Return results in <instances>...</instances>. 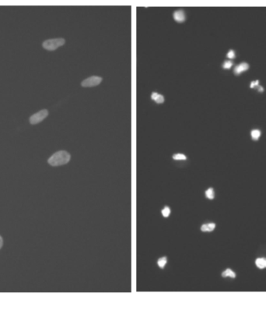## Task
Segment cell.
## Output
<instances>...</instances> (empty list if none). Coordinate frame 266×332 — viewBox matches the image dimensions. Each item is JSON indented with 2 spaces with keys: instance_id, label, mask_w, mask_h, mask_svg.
<instances>
[{
  "instance_id": "cell-10",
  "label": "cell",
  "mask_w": 266,
  "mask_h": 332,
  "mask_svg": "<svg viewBox=\"0 0 266 332\" xmlns=\"http://www.w3.org/2000/svg\"><path fill=\"white\" fill-rule=\"evenodd\" d=\"M222 276H223L224 278L229 277V278H236V274L233 270H232L231 269L228 268V269H226V270H225L224 272L222 273Z\"/></svg>"
},
{
  "instance_id": "cell-5",
  "label": "cell",
  "mask_w": 266,
  "mask_h": 332,
  "mask_svg": "<svg viewBox=\"0 0 266 332\" xmlns=\"http://www.w3.org/2000/svg\"><path fill=\"white\" fill-rule=\"evenodd\" d=\"M173 17L174 20L178 23H183L185 20V13L182 10H176L175 12L173 13Z\"/></svg>"
},
{
  "instance_id": "cell-12",
  "label": "cell",
  "mask_w": 266,
  "mask_h": 332,
  "mask_svg": "<svg viewBox=\"0 0 266 332\" xmlns=\"http://www.w3.org/2000/svg\"><path fill=\"white\" fill-rule=\"evenodd\" d=\"M205 197H206L208 199L210 200L214 199L215 193H214V190L212 188H209V189H208V190L205 191Z\"/></svg>"
},
{
  "instance_id": "cell-9",
  "label": "cell",
  "mask_w": 266,
  "mask_h": 332,
  "mask_svg": "<svg viewBox=\"0 0 266 332\" xmlns=\"http://www.w3.org/2000/svg\"><path fill=\"white\" fill-rule=\"evenodd\" d=\"M255 264L260 269H264L266 268V258L261 257V258H257L255 261Z\"/></svg>"
},
{
  "instance_id": "cell-4",
  "label": "cell",
  "mask_w": 266,
  "mask_h": 332,
  "mask_svg": "<svg viewBox=\"0 0 266 332\" xmlns=\"http://www.w3.org/2000/svg\"><path fill=\"white\" fill-rule=\"evenodd\" d=\"M101 82H102V78L100 76H93L89 77V78L85 79L81 83V85L83 88H92V87L99 85Z\"/></svg>"
},
{
  "instance_id": "cell-1",
  "label": "cell",
  "mask_w": 266,
  "mask_h": 332,
  "mask_svg": "<svg viewBox=\"0 0 266 332\" xmlns=\"http://www.w3.org/2000/svg\"><path fill=\"white\" fill-rule=\"evenodd\" d=\"M71 156L69 152L65 151H59L55 152L48 158V164L52 166H61L65 165L70 161Z\"/></svg>"
},
{
  "instance_id": "cell-17",
  "label": "cell",
  "mask_w": 266,
  "mask_h": 332,
  "mask_svg": "<svg viewBox=\"0 0 266 332\" xmlns=\"http://www.w3.org/2000/svg\"><path fill=\"white\" fill-rule=\"evenodd\" d=\"M227 57L229 59H234L235 58V52H233V50H230L227 53Z\"/></svg>"
},
{
  "instance_id": "cell-2",
  "label": "cell",
  "mask_w": 266,
  "mask_h": 332,
  "mask_svg": "<svg viewBox=\"0 0 266 332\" xmlns=\"http://www.w3.org/2000/svg\"><path fill=\"white\" fill-rule=\"evenodd\" d=\"M65 41L64 38H54V39H49L44 41L42 44L43 48H45L48 51H54L57 49L60 46H62L64 45Z\"/></svg>"
},
{
  "instance_id": "cell-13",
  "label": "cell",
  "mask_w": 266,
  "mask_h": 332,
  "mask_svg": "<svg viewBox=\"0 0 266 332\" xmlns=\"http://www.w3.org/2000/svg\"><path fill=\"white\" fill-rule=\"evenodd\" d=\"M166 262H167V260H166V256H163V257H161V258H159L158 260L157 264H158V266L160 268H164L166 264Z\"/></svg>"
},
{
  "instance_id": "cell-3",
  "label": "cell",
  "mask_w": 266,
  "mask_h": 332,
  "mask_svg": "<svg viewBox=\"0 0 266 332\" xmlns=\"http://www.w3.org/2000/svg\"><path fill=\"white\" fill-rule=\"evenodd\" d=\"M48 116V110L47 109H43V110H40V111H39V112L35 113V114L32 115L30 117L29 121H30V123L32 124V125H35V124L40 123V122L43 121Z\"/></svg>"
},
{
  "instance_id": "cell-16",
  "label": "cell",
  "mask_w": 266,
  "mask_h": 332,
  "mask_svg": "<svg viewBox=\"0 0 266 332\" xmlns=\"http://www.w3.org/2000/svg\"><path fill=\"white\" fill-rule=\"evenodd\" d=\"M232 66H233V62H231L230 60H226V61L224 62V65H223L224 69H230Z\"/></svg>"
},
{
  "instance_id": "cell-20",
  "label": "cell",
  "mask_w": 266,
  "mask_h": 332,
  "mask_svg": "<svg viewBox=\"0 0 266 332\" xmlns=\"http://www.w3.org/2000/svg\"><path fill=\"white\" fill-rule=\"evenodd\" d=\"M258 90H259V91H260V92H263V90H264L263 88H262L261 86L259 85V86H258Z\"/></svg>"
},
{
  "instance_id": "cell-11",
  "label": "cell",
  "mask_w": 266,
  "mask_h": 332,
  "mask_svg": "<svg viewBox=\"0 0 266 332\" xmlns=\"http://www.w3.org/2000/svg\"><path fill=\"white\" fill-rule=\"evenodd\" d=\"M261 137V131L258 130H253L251 131V137L254 140H258Z\"/></svg>"
},
{
  "instance_id": "cell-7",
  "label": "cell",
  "mask_w": 266,
  "mask_h": 332,
  "mask_svg": "<svg viewBox=\"0 0 266 332\" xmlns=\"http://www.w3.org/2000/svg\"><path fill=\"white\" fill-rule=\"evenodd\" d=\"M151 98L157 104H162L164 102V97L163 95H159L157 92H153L151 95Z\"/></svg>"
},
{
  "instance_id": "cell-8",
  "label": "cell",
  "mask_w": 266,
  "mask_h": 332,
  "mask_svg": "<svg viewBox=\"0 0 266 332\" xmlns=\"http://www.w3.org/2000/svg\"><path fill=\"white\" fill-rule=\"evenodd\" d=\"M216 228V224L215 223H208L202 225L201 227V230L202 232H212Z\"/></svg>"
},
{
  "instance_id": "cell-18",
  "label": "cell",
  "mask_w": 266,
  "mask_h": 332,
  "mask_svg": "<svg viewBox=\"0 0 266 332\" xmlns=\"http://www.w3.org/2000/svg\"><path fill=\"white\" fill-rule=\"evenodd\" d=\"M259 86V81H253V82H251V88H255V87H258Z\"/></svg>"
},
{
  "instance_id": "cell-19",
  "label": "cell",
  "mask_w": 266,
  "mask_h": 332,
  "mask_svg": "<svg viewBox=\"0 0 266 332\" xmlns=\"http://www.w3.org/2000/svg\"><path fill=\"white\" fill-rule=\"evenodd\" d=\"M3 246V237L0 235V249H2Z\"/></svg>"
},
{
  "instance_id": "cell-6",
  "label": "cell",
  "mask_w": 266,
  "mask_h": 332,
  "mask_svg": "<svg viewBox=\"0 0 266 332\" xmlns=\"http://www.w3.org/2000/svg\"><path fill=\"white\" fill-rule=\"evenodd\" d=\"M248 69H249V65L246 62H242V63L237 65L234 68V73H235V74H240L243 72L247 70Z\"/></svg>"
},
{
  "instance_id": "cell-14",
  "label": "cell",
  "mask_w": 266,
  "mask_h": 332,
  "mask_svg": "<svg viewBox=\"0 0 266 332\" xmlns=\"http://www.w3.org/2000/svg\"><path fill=\"white\" fill-rule=\"evenodd\" d=\"M173 158L174 160H178V161H181V160H186L187 157L184 154H181V153H178V154H174L173 155Z\"/></svg>"
},
{
  "instance_id": "cell-15",
  "label": "cell",
  "mask_w": 266,
  "mask_h": 332,
  "mask_svg": "<svg viewBox=\"0 0 266 332\" xmlns=\"http://www.w3.org/2000/svg\"><path fill=\"white\" fill-rule=\"evenodd\" d=\"M161 214L164 218H167L170 215V214H171V209L169 208V207H165L161 211Z\"/></svg>"
}]
</instances>
